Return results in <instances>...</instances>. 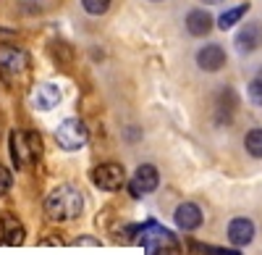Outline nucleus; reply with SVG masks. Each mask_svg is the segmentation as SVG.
I'll return each instance as SVG.
<instances>
[{
	"instance_id": "f257e3e1",
	"label": "nucleus",
	"mask_w": 262,
	"mask_h": 255,
	"mask_svg": "<svg viewBox=\"0 0 262 255\" xmlns=\"http://www.w3.org/2000/svg\"><path fill=\"white\" fill-rule=\"evenodd\" d=\"M84 210V195L74 184H60L45 198V216L50 221H74Z\"/></svg>"
},
{
	"instance_id": "f03ea898",
	"label": "nucleus",
	"mask_w": 262,
	"mask_h": 255,
	"mask_svg": "<svg viewBox=\"0 0 262 255\" xmlns=\"http://www.w3.org/2000/svg\"><path fill=\"white\" fill-rule=\"evenodd\" d=\"M42 155V140L34 132H24V129H16L11 132V158L18 168L32 166L37 163Z\"/></svg>"
},
{
	"instance_id": "7ed1b4c3",
	"label": "nucleus",
	"mask_w": 262,
	"mask_h": 255,
	"mask_svg": "<svg viewBox=\"0 0 262 255\" xmlns=\"http://www.w3.org/2000/svg\"><path fill=\"white\" fill-rule=\"evenodd\" d=\"M29 71V55L27 50L13 48V45H3L0 48V74H3L8 82H18L21 76H27Z\"/></svg>"
},
{
	"instance_id": "20e7f679",
	"label": "nucleus",
	"mask_w": 262,
	"mask_h": 255,
	"mask_svg": "<svg viewBox=\"0 0 262 255\" xmlns=\"http://www.w3.org/2000/svg\"><path fill=\"white\" fill-rule=\"evenodd\" d=\"M86 140H90V132H86L84 121L79 119H66L55 129V142L63 150H79V147L86 145Z\"/></svg>"
},
{
	"instance_id": "39448f33",
	"label": "nucleus",
	"mask_w": 262,
	"mask_h": 255,
	"mask_svg": "<svg viewBox=\"0 0 262 255\" xmlns=\"http://www.w3.org/2000/svg\"><path fill=\"white\" fill-rule=\"evenodd\" d=\"M92 182L97 189H105V192H116L126 184V171L121 163H100L92 171Z\"/></svg>"
},
{
	"instance_id": "423d86ee",
	"label": "nucleus",
	"mask_w": 262,
	"mask_h": 255,
	"mask_svg": "<svg viewBox=\"0 0 262 255\" xmlns=\"http://www.w3.org/2000/svg\"><path fill=\"white\" fill-rule=\"evenodd\" d=\"M160 184V174H158V168L155 166H149V163H142L134 176H131V195L134 198H142V195H149V192H155Z\"/></svg>"
},
{
	"instance_id": "0eeeda50",
	"label": "nucleus",
	"mask_w": 262,
	"mask_h": 255,
	"mask_svg": "<svg viewBox=\"0 0 262 255\" xmlns=\"http://www.w3.org/2000/svg\"><path fill=\"white\" fill-rule=\"evenodd\" d=\"M233 45L238 53H254L262 48V24H257V21H249V24L244 29H238Z\"/></svg>"
},
{
	"instance_id": "6e6552de",
	"label": "nucleus",
	"mask_w": 262,
	"mask_h": 255,
	"mask_svg": "<svg viewBox=\"0 0 262 255\" xmlns=\"http://www.w3.org/2000/svg\"><path fill=\"white\" fill-rule=\"evenodd\" d=\"M196 66L207 74H215L226 66V50L221 45H205L196 50Z\"/></svg>"
},
{
	"instance_id": "1a4fd4ad",
	"label": "nucleus",
	"mask_w": 262,
	"mask_h": 255,
	"mask_svg": "<svg viewBox=\"0 0 262 255\" xmlns=\"http://www.w3.org/2000/svg\"><path fill=\"white\" fill-rule=\"evenodd\" d=\"M252 240H254V224H252V219L236 216L228 224V242L236 245V247H247Z\"/></svg>"
},
{
	"instance_id": "9d476101",
	"label": "nucleus",
	"mask_w": 262,
	"mask_h": 255,
	"mask_svg": "<svg viewBox=\"0 0 262 255\" xmlns=\"http://www.w3.org/2000/svg\"><path fill=\"white\" fill-rule=\"evenodd\" d=\"M60 103V90L55 87V84H37V87L32 90V105L37 111H53L55 105Z\"/></svg>"
},
{
	"instance_id": "9b49d317",
	"label": "nucleus",
	"mask_w": 262,
	"mask_h": 255,
	"mask_svg": "<svg viewBox=\"0 0 262 255\" xmlns=\"http://www.w3.org/2000/svg\"><path fill=\"white\" fill-rule=\"evenodd\" d=\"M173 221H176V226L184 229V231H194L196 226L202 224V210H200V205H194V203H181L176 208V213H173Z\"/></svg>"
},
{
	"instance_id": "f8f14e48",
	"label": "nucleus",
	"mask_w": 262,
	"mask_h": 255,
	"mask_svg": "<svg viewBox=\"0 0 262 255\" xmlns=\"http://www.w3.org/2000/svg\"><path fill=\"white\" fill-rule=\"evenodd\" d=\"M24 237H27L24 224H21L16 216L6 213L3 219H0V240H3V245H21Z\"/></svg>"
},
{
	"instance_id": "ddd939ff",
	"label": "nucleus",
	"mask_w": 262,
	"mask_h": 255,
	"mask_svg": "<svg viewBox=\"0 0 262 255\" xmlns=\"http://www.w3.org/2000/svg\"><path fill=\"white\" fill-rule=\"evenodd\" d=\"M210 29H212V16L207 11H202V8L189 11V16H186V32L191 37H205Z\"/></svg>"
},
{
	"instance_id": "4468645a",
	"label": "nucleus",
	"mask_w": 262,
	"mask_h": 255,
	"mask_svg": "<svg viewBox=\"0 0 262 255\" xmlns=\"http://www.w3.org/2000/svg\"><path fill=\"white\" fill-rule=\"evenodd\" d=\"M233 111H236V95H233L231 90H221V95H217V105H215L217 121L228 124V121L233 119Z\"/></svg>"
},
{
	"instance_id": "2eb2a0df",
	"label": "nucleus",
	"mask_w": 262,
	"mask_h": 255,
	"mask_svg": "<svg viewBox=\"0 0 262 255\" xmlns=\"http://www.w3.org/2000/svg\"><path fill=\"white\" fill-rule=\"evenodd\" d=\"M249 13V3H242V6H233V8H228V11H223L221 16H217V29H231L233 24H238L244 16Z\"/></svg>"
},
{
	"instance_id": "dca6fc26",
	"label": "nucleus",
	"mask_w": 262,
	"mask_h": 255,
	"mask_svg": "<svg viewBox=\"0 0 262 255\" xmlns=\"http://www.w3.org/2000/svg\"><path fill=\"white\" fill-rule=\"evenodd\" d=\"M244 147L252 158H262V129H252L244 137Z\"/></svg>"
},
{
	"instance_id": "f3484780",
	"label": "nucleus",
	"mask_w": 262,
	"mask_h": 255,
	"mask_svg": "<svg viewBox=\"0 0 262 255\" xmlns=\"http://www.w3.org/2000/svg\"><path fill=\"white\" fill-rule=\"evenodd\" d=\"M249 100L254 105H262V69L254 74V79L249 82Z\"/></svg>"
},
{
	"instance_id": "a211bd4d",
	"label": "nucleus",
	"mask_w": 262,
	"mask_h": 255,
	"mask_svg": "<svg viewBox=\"0 0 262 255\" xmlns=\"http://www.w3.org/2000/svg\"><path fill=\"white\" fill-rule=\"evenodd\" d=\"M81 6L86 13H92V16H102L107 8H111V0H81Z\"/></svg>"
},
{
	"instance_id": "6ab92c4d",
	"label": "nucleus",
	"mask_w": 262,
	"mask_h": 255,
	"mask_svg": "<svg viewBox=\"0 0 262 255\" xmlns=\"http://www.w3.org/2000/svg\"><path fill=\"white\" fill-rule=\"evenodd\" d=\"M11 184H13V176H11V171L6 166H0V195H6L8 189H11Z\"/></svg>"
},
{
	"instance_id": "aec40b11",
	"label": "nucleus",
	"mask_w": 262,
	"mask_h": 255,
	"mask_svg": "<svg viewBox=\"0 0 262 255\" xmlns=\"http://www.w3.org/2000/svg\"><path fill=\"white\" fill-rule=\"evenodd\" d=\"M76 245H95V247H97V245H100V240H95V237H79V240H76Z\"/></svg>"
},
{
	"instance_id": "412c9836",
	"label": "nucleus",
	"mask_w": 262,
	"mask_h": 255,
	"mask_svg": "<svg viewBox=\"0 0 262 255\" xmlns=\"http://www.w3.org/2000/svg\"><path fill=\"white\" fill-rule=\"evenodd\" d=\"M205 6H217V3H223V0H202Z\"/></svg>"
}]
</instances>
